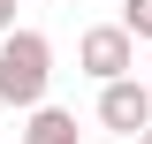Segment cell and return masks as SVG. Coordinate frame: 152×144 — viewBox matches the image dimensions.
Masks as SVG:
<instances>
[{
	"instance_id": "8992f818",
	"label": "cell",
	"mask_w": 152,
	"mask_h": 144,
	"mask_svg": "<svg viewBox=\"0 0 152 144\" xmlns=\"http://www.w3.org/2000/svg\"><path fill=\"white\" fill-rule=\"evenodd\" d=\"M8 31H15V0H0V38H8Z\"/></svg>"
},
{
	"instance_id": "7a4b0ae2",
	"label": "cell",
	"mask_w": 152,
	"mask_h": 144,
	"mask_svg": "<svg viewBox=\"0 0 152 144\" xmlns=\"http://www.w3.org/2000/svg\"><path fill=\"white\" fill-rule=\"evenodd\" d=\"M76 68L91 76V84H122V76L137 68V38L122 31V23H91V31L76 38Z\"/></svg>"
},
{
	"instance_id": "3957f363",
	"label": "cell",
	"mask_w": 152,
	"mask_h": 144,
	"mask_svg": "<svg viewBox=\"0 0 152 144\" xmlns=\"http://www.w3.org/2000/svg\"><path fill=\"white\" fill-rule=\"evenodd\" d=\"M99 121H107L114 137H145L152 129V84H137V76L99 84Z\"/></svg>"
},
{
	"instance_id": "5b68a950",
	"label": "cell",
	"mask_w": 152,
	"mask_h": 144,
	"mask_svg": "<svg viewBox=\"0 0 152 144\" xmlns=\"http://www.w3.org/2000/svg\"><path fill=\"white\" fill-rule=\"evenodd\" d=\"M122 31L152 46V0H122Z\"/></svg>"
},
{
	"instance_id": "277c9868",
	"label": "cell",
	"mask_w": 152,
	"mask_h": 144,
	"mask_svg": "<svg viewBox=\"0 0 152 144\" xmlns=\"http://www.w3.org/2000/svg\"><path fill=\"white\" fill-rule=\"evenodd\" d=\"M23 144H84V137H76V114L69 106H38L31 121H23Z\"/></svg>"
},
{
	"instance_id": "52a82bcc",
	"label": "cell",
	"mask_w": 152,
	"mask_h": 144,
	"mask_svg": "<svg viewBox=\"0 0 152 144\" xmlns=\"http://www.w3.org/2000/svg\"><path fill=\"white\" fill-rule=\"evenodd\" d=\"M137 144H152V129H145V137H137Z\"/></svg>"
},
{
	"instance_id": "6da1fadb",
	"label": "cell",
	"mask_w": 152,
	"mask_h": 144,
	"mask_svg": "<svg viewBox=\"0 0 152 144\" xmlns=\"http://www.w3.org/2000/svg\"><path fill=\"white\" fill-rule=\"evenodd\" d=\"M46 84H53V46L38 31H8L0 38V106L38 114L46 106Z\"/></svg>"
}]
</instances>
